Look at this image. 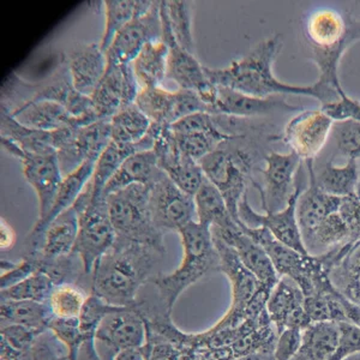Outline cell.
<instances>
[{
  "label": "cell",
  "instance_id": "6da1fadb",
  "mask_svg": "<svg viewBox=\"0 0 360 360\" xmlns=\"http://www.w3.org/2000/svg\"><path fill=\"white\" fill-rule=\"evenodd\" d=\"M283 37L274 35L258 42L249 53L233 60L226 68H205V75L215 86H225L254 98H268L273 95H299L317 98L322 105L324 95L316 84L291 86L276 78L273 71L274 62L283 49Z\"/></svg>",
  "mask_w": 360,
  "mask_h": 360
},
{
  "label": "cell",
  "instance_id": "7a4b0ae2",
  "mask_svg": "<svg viewBox=\"0 0 360 360\" xmlns=\"http://www.w3.org/2000/svg\"><path fill=\"white\" fill-rule=\"evenodd\" d=\"M164 255L152 246L115 240L93 268L91 293L113 307H135L141 288Z\"/></svg>",
  "mask_w": 360,
  "mask_h": 360
},
{
  "label": "cell",
  "instance_id": "3957f363",
  "mask_svg": "<svg viewBox=\"0 0 360 360\" xmlns=\"http://www.w3.org/2000/svg\"><path fill=\"white\" fill-rule=\"evenodd\" d=\"M305 39L319 69L315 84L326 103L347 96L340 82V63L345 52L360 40V21L333 8H319L307 18Z\"/></svg>",
  "mask_w": 360,
  "mask_h": 360
},
{
  "label": "cell",
  "instance_id": "277c9868",
  "mask_svg": "<svg viewBox=\"0 0 360 360\" xmlns=\"http://www.w3.org/2000/svg\"><path fill=\"white\" fill-rule=\"evenodd\" d=\"M183 244V259L171 274L156 275L150 278L155 287L158 300L172 315L180 295L207 275L219 271L220 258L214 244L210 226L193 221L178 232Z\"/></svg>",
  "mask_w": 360,
  "mask_h": 360
},
{
  "label": "cell",
  "instance_id": "5b68a950",
  "mask_svg": "<svg viewBox=\"0 0 360 360\" xmlns=\"http://www.w3.org/2000/svg\"><path fill=\"white\" fill-rule=\"evenodd\" d=\"M115 240L152 246L165 254L164 233L153 222L149 188L134 184L106 196Z\"/></svg>",
  "mask_w": 360,
  "mask_h": 360
},
{
  "label": "cell",
  "instance_id": "8992f818",
  "mask_svg": "<svg viewBox=\"0 0 360 360\" xmlns=\"http://www.w3.org/2000/svg\"><path fill=\"white\" fill-rule=\"evenodd\" d=\"M214 244L220 258L219 271L229 278L232 292L229 310L215 326L237 327L250 316L257 315L266 310V300L273 288L259 283L258 278L243 264L237 252L231 246L217 238H214Z\"/></svg>",
  "mask_w": 360,
  "mask_h": 360
},
{
  "label": "cell",
  "instance_id": "52a82bcc",
  "mask_svg": "<svg viewBox=\"0 0 360 360\" xmlns=\"http://www.w3.org/2000/svg\"><path fill=\"white\" fill-rule=\"evenodd\" d=\"M78 215V236L74 252L81 258L86 275L115 243V231L106 196H93L90 181L72 205Z\"/></svg>",
  "mask_w": 360,
  "mask_h": 360
},
{
  "label": "cell",
  "instance_id": "ba28073f",
  "mask_svg": "<svg viewBox=\"0 0 360 360\" xmlns=\"http://www.w3.org/2000/svg\"><path fill=\"white\" fill-rule=\"evenodd\" d=\"M231 141L203 158L200 165L205 178L221 193L231 215L238 220V208L246 196V186L251 180L255 159L249 150L232 147Z\"/></svg>",
  "mask_w": 360,
  "mask_h": 360
},
{
  "label": "cell",
  "instance_id": "9c48e42d",
  "mask_svg": "<svg viewBox=\"0 0 360 360\" xmlns=\"http://www.w3.org/2000/svg\"><path fill=\"white\" fill-rule=\"evenodd\" d=\"M111 141V123L107 120L53 131L54 149L63 176H69L86 161L96 162Z\"/></svg>",
  "mask_w": 360,
  "mask_h": 360
},
{
  "label": "cell",
  "instance_id": "30bf717a",
  "mask_svg": "<svg viewBox=\"0 0 360 360\" xmlns=\"http://www.w3.org/2000/svg\"><path fill=\"white\" fill-rule=\"evenodd\" d=\"M1 147L10 155L21 161L25 179L35 190L39 200V217L37 222L44 221L52 209L64 179L58 161L57 152L45 154L25 152L13 141L5 137H1Z\"/></svg>",
  "mask_w": 360,
  "mask_h": 360
},
{
  "label": "cell",
  "instance_id": "8fae6325",
  "mask_svg": "<svg viewBox=\"0 0 360 360\" xmlns=\"http://www.w3.org/2000/svg\"><path fill=\"white\" fill-rule=\"evenodd\" d=\"M146 342L147 326L137 304L108 314L95 334L96 351L103 360H113L120 351L142 348Z\"/></svg>",
  "mask_w": 360,
  "mask_h": 360
},
{
  "label": "cell",
  "instance_id": "7c38bea8",
  "mask_svg": "<svg viewBox=\"0 0 360 360\" xmlns=\"http://www.w3.org/2000/svg\"><path fill=\"white\" fill-rule=\"evenodd\" d=\"M149 205L154 225L164 234L179 232L184 226L196 221L193 196L178 188L164 171L149 186Z\"/></svg>",
  "mask_w": 360,
  "mask_h": 360
},
{
  "label": "cell",
  "instance_id": "4fadbf2b",
  "mask_svg": "<svg viewBox=\"0 0 360 360\" xmlns=\"http://www.w3.org/2000/svg\"><path fill=\"white\" fill-rule=\"evenodd\" d=\"M136 105L152 123L161 125H172L197 112L209 113L208 106L195 91L184 89L169 91L161 86L141 88Z\"/></svg>",
  "mask_w": 360,
  "mask_h": 360
},
{
  "label": "cell",
  "instance_id": "5bb4252c",
  "mask_svg": "<svg viewBox=\"0 0 360 360\" xmlns=\"http://www.w3.org/2000/svg\"><path fill=\"white\" fill-rule=\"evenodd\" d=\"M139 90L131 64H108L101 82L90 95L98 120L110 122L120 110L136 103Z\"/></svg>",
  "mask_w": 360,
  "mask_h": 360
},
{
  "label": "cell",
  "instance_id": "9a60e30c",
  "mask_svg": "<svg viewBox=\"0 0 360 360\" xmlns=\"http://www.w3.org/2000/svg\"><path fill=\"white\" fill-rule=\"evenodd\" d=\"M214 238L231 246L237 252L243 264L258 278L259 283L274 288L278 276L273 263L262 246L248 236L232 215L212 226Z\"/></svg>",
  "mask_w": 360,
  "mask_h": 360
},
{
  "label": "cell",
  "instance_id": "2e32d148",
  "mask_svg": "<svg viewBox=\"0 0 360 360\" xmlns=\"http://www.w3.org/2000/svg\"><path fill=\"white\" fill-rule=\"evenodd\" d=\"M300 193L302 186L295 185V193L283 210L276 213L266 214L255 212L248 201V197L245 196L239 203L238 219L250 229L266 227L278 242L298 251L300 254L309 255L304 245L303 237L297 219V203Z\"/></svg>",
  "mask_w": 360,
  "mask_h": 360
},
{
  "label": "cell",
  "instance_id": "e0dca14e",
  "mask_svg": "<svg viewBox=\"0 0 360 360\" xmlns=\"http://www.w3.org/2000/svg\"><path fill=\"white\" fill-rule=\"evenodd\" d=\"M266 167L262 169L264 188L256 184L261 193L262 208L266 213L283 210L295 193V174L302 165V160L293 152L270 153L264 158Z\"/></svg>",
  "mask_w": 360,
  "mask_h": 360
},
{
  "label": "cell",
  "instance_id": "ac0fdd59",
  "mask_svg": "<svg viewBox=\"0 0 360 360\" xmlns=\"http://www.w3.org/2000/svg\"><path fill=\"white\" fill-rule=\"evenodd\" d=\"M334 123L322 110L300 112L285 127L283 142L304 162L314 161L332 135Z\"/></svg>",
  "mask_w": 360,
  "mask_h": 360
},
{
  "label": "cell",
  "instance_id": "d6986e66",
  "mask_svg": "<svg viewBox=\"0 0 360 360\" xmlns=\"http://www.w3.org/2000/svg\"><path fill=\"white\" fill-rule=\"evenodd\" d=\"M161 39L162 23L160 16V1H154L148 13L134 18L115 35L106 51L108 64H131L148 42Z\"/></svg>",
  "mask_w": 360,
  "mask_h": 360
},
{
  "label": "cell",
  "instance_id": "ffe728a7",
  "mask_svg": "<svg viewBox=\"0 0 360 360\" xmlns=\"http://www.w3.org/2000/svg\"><path fill=\"white\" fill-rule=\"evenodd\" d=\"M305 295L292 278L283 276L270 292L266 311L278 334L287 328L305 329L311 324L305 311Z\"/></svg>",
  "mask_w": 360,
  "mask_h": 360
},
{
  "label": "cell",
  "instance_id": "44dd1931",
  "mask_svg": "<svg viewBox=\"0 0 360 360\" xmlns=\"http://www.w3.org/2000/svg\"><path fill=\"white\" fill-rule=\"evenodd\" d=\"M65 63L75 89L86 96L94 93L108 66L106 52L95 42L75 45L66 54Z\"/></svg>",
  "mask_w": 360,
  "mask_h": 360
},
{
  "label": "cell",
  "instance_id": "7402d4cb",
  "mask_svg": "<svg viewBox=\"0 0 360 360\" xmlns=\"http://www.w3.org/2000/svg\"><path fill=\"white\" fill-rule=\"evenodd\" d=\"M217 86V98L212 106L213 115H224L229 118H250L273 115L274 112L292 113L303 110L302 107L293 106L283 100L254 98L225 86Z\"/></svg>",
  "mask_w": 360,
  "mask_h": 360
},
{
  "label": "cell",
  "instance_id": "603a6c76",
  "mask_svg": "<svg viewBox=\"0 0 360 360\" xmlns=\"http://www.w3.org/2000/svg\"><path fill=\"white\" fill-rule=\"evenodd\" d=\"M8 112L22 125L40 131L53 132L65 127L88 125L82 119L70 115L69 111L60 103L49 100L28 101L13 111Z\"/></svg>",
  "mask_w": 360,
  "mask_h": 360
},
{
  "label": "cell",
  "instance_id": "cb8c5ba5",
  "mask_svg": "<svg viewBox=\"0 0 360 360\" xmlns=\"http://www.w3.org/2000/svg\"><path fill=\"white\" fill-rule=\"evenodd\" d=\"M309 185L302 191L297 203V219L302 237L312 232L326 217L338 213L341 205L340 197L326 193L317 186L315 181L314 161H307Z\"/></svg>",
  "mask_w": 360,
  "mask_h": 360
},
{
  "label": "cell",
  "instance_id": "d4e9b609",
  "mask_svg": "<svg viewBox=\"0 0 360 360\" xmlns=\"http://www.w3.org/2000/svg\"><path fill=\"white\" fill-rule=\"evenodd\" d=\"M77 236V212L71 207L47 227L42 236L39 254L37 257L29 259H57L69 256L74 252Z\"/></svg>",
  "mask_w": 360,
  "mask_h": 360
},
{
  "label": "cell",
  "instance_id": "484cf974",
  "mask_svg": "<svg viewBox=\"0 0 360 360\" xmlns=\"http://www.w3.org/2000/svg\"><path fill=\"white\" fill-rule=\"evenodd\" d=\"M161 172L162 171L160 169L153 150L136 153L125 160V162L107 183L103 195L108 196L134 184L146 185L149 188Z\"/></svg>",
  "mask_w": 360,
  "mask_h": 360
},
{
  "label": "cell",
  "instance_id": "4316f807",
  "mask_svg": "<svg viewBox=\"0 0 360 360\" xmlns=\"http://www.w3.org/2000/svg\"><path fill=\"white\" fill-rule=\"evenodd\" d=\"M339 323L315 322L303 329L302 344L291 360H330L339 344Z\"/></svg>",
  "mask_w": 360,
  "mask_h": 360
},
{
  "label": "cell",
  "instance_id": "83f0119b",
  "mask_svg": "<svg viewBox=\"0 0 360 360\" xmlns=\"http://www.w3.org/2000/svg\"><path fill=\"white\" fill-rule=\"evenodd\" d=\"M169 49L162 40H153L144 46L135 60L132 69L141 88H155L161 86L167 77Z\"/></svg>",
  "mask_w": 360,
  "mask_h": 360
},
{
  "label": "cell",
  "instance_id": "f1b7e54d",
  "mask_svg": "<svg viewBox=\"0 0 360 360\" xmlns=\"http://www.w3.org/2000/svg\"><path fill=\"white\" fill-rule=\"evenodd\" d=\"M315 181L323 193L332 196L344 197L358 195L360 169L356 160H347L344 166H336L327 161L319 172L315 171Z\"/></svg>",
  "mask_w": 360,
  "mask_h": 360
},
{
  "label": "cell",
  "instance_id": "f546056e",
  "mask_svg": "<svg viewBox=\"0 0 360 360\" xmlns=\"http://www.w3.org/2000/svg\"><path fill=\"white\" fill-rule=\"evenodd\" d=\"M1 324H18L35 330H49L53 311L49 303L30 300H1Z\"/></svg>",
  "mask_w": 360,
  "mask_h": 360
},
{
  "label": "cell",
  "instance_id": "4dcf8cb0",
  "mask_svg": "<svg viewBox=\"0 0 360 360\" xmlns=\"http://www.w3.org/2000/svg\"><path fill=\"white\" fill-rule=\"evenodd\" d=\"M1 137L13 141L22 150L34 154L56 152L53 132L40 131L22 125L13 115L1 108Z\"/></svg>",
  "mask_w": 360,
  "mask_h": 360
},
{
  "label": "cell",
  "instance_id": "1f68e13d",
  "mask_svg": "<svg viewBox=\"0 0 360 360\" xmlns=\"http://www.w3.org/2000/svg\"><path fill=\"white\" fill-rule=\"evenodd\" d=\"M154 1H134V0H106L103 1L106 25L100 42L101 49L106 52L115 35L137 16L148 13Z\"/></svg>",
  "mask_w": 360,
  "mask_h": 360
},
{
  "label": "cell",
  "instance_id": "d6a6232c",
  "mask_svg": "<svg viewBox=\"0 0 360 360\" xmlns=\"http://www.w3.org/2000/svg\"><path fill=\"white\" fill-rule=\"evenodd\" d=\"M139 152H141L139 143L122 144L111 141L95 164L93 178L90 179L93 196L103 195L107 183L125 162V160Z\"/></svg>",
  "mask_w": 360,
  "mask_h": 360
},
{
  "label": "cell",
  "instance_id": "836d02e7",
  "mask_svg": "<svg viewBox=\"0 0 360 360\" xmlns=\"http://www.w3.org/2000/svg\"><path fill=\"white\" fill-rule=\"evenodd\" d=\"M112 141L122 144L139 143L150 129L152 122L136 103L125 107L110 120Z\"/></svg>",
  "mask_w": 360,
  "mask_h": 360
},
{
  "label": "cell",
  "instance_id": "e575fe53",
  "mask_svg": "<svg viewBox=\"0 0 360 360\" xmlns=\"http://www.w3.org/2000/svg\"><path fill=\"white\" fill-rule=\"evenodd\" d=\"M329 276L340 293L360 307V243L333 268Z\"/></svg>",
  "mask_w": 360,
  "mask_h": 360
},
{
  "label": "cell",
  "instance_id": "d590c367",
  "mask_svg": "<svg viewBox=\"0 0 360 360\" xmlns=\"http://www.w3.org/2000/svg\"><path fill=\"white\" fill-rule=\"evenodd\" d=\"M237 136L224 131L221 127L210 131L176 134L180 150L198 162L210 153L215 152L222 144L236 139Z\"/></svg>",
  "mask_w": 360,
  "mask_h": 360
},
{
  "label": "cell",
  "instance_id": "8d00e7d4",
  "mask_svg": "<svg viewBox=\"0 0 360 360\" xmlns=\"http://www.w3.org/2000/svg\"><path fill=\"white\" fill-rule=\"evenodd\" d=\"M193 200L196 205L197 222L202 225L212 227L231 215L221 193L207 178L203 180Z\"/></svg>",
  "mask_w": 360,
  "mask_h": 360
},
{
  "label": "cell",
  "instance_id": "74e56055",
  "mask_svg": "<svg viewBox=\"0 0 360 360\" xmlns=\"http://www.w3.org/2000/svg\"><path fill=\"white\" fill-rule=\"evenodd\" d=\"M167 15L168 23L172 30L176 44L190 53L195 54V41L193 35V13L188 1L174 0L162 1Z\"/></svg>",
  "mask_w": 360,
  "mask_h": 360
},
{
  "label": "cell",
  "instance_id": "f35d334b",
  "mask_svg": "<svg viewBox=\"0 0 360 360\" xmlns=\"http://www.w3.org/2000/svg\"><path fill=\"white\" fill-rule=\"evenodd\" d=\"M54 290H56V285L53 281L47 275L37 271L15 286L1 290L0 299L1 300H30V302H39V303H49V299L53 295Z\"/></svg>",
  "mask_w": 360,
  "mask_h": 360
},
{
  "label": "cell",
  "instance_id": "ab89813d",
  "mask_svg": "<svg viewBox=\"0 0 360 360\" xmlns=\"http://www.w3.org/2000/svg\"><path fill=\"white\" fill-rule=\"evenodd\" d=\"M88 295L82 288L74 285L56 287L53 295L49 299V307L54 317L71 319L79 317Z\"/></svg>",
  "mask_w": 360,
  "mask_h": 360
},
{
  "label": "cell",
  "instance_id": "60d3db41",
  "mask_svg": "<svg viewBox=\"0 0 360 360\" xmlns=\"http://www.w3.org/2000/svg\"><path fill=\"white\" fill-rule=\"evenodd\" d=\"M165 173L178 188L191 196L196 195L203 180L205 179V173L200 162L185 155L184 153L176 164Z\"/></svg>",
  "mask_w": 360,
  "mask_h": 360
},
{
  "label": "cell",
  "instance_id": "b9f144b4",
  "mask_svg": "<svg viewBox=\"0 0 360 360\" xmlns=\"http://www.w3.org/2000/svg\"><path fill=\"white\" fill-rule=\"evenodd\" d=\"M118 309L119 307H113L111 304L106 303L98 295H93V293L88 295L82 312L78 317L83 336H84V344L95 342V334H96L98 326L103 322V319L108 314H111Z\"/></svg>",
  "mask_w": 360,
  "mask_h": 360
},
{
  "label": "cell",
  "instance_id": "7bdbcfd3",
  "mask_svg": "<svg viewBox=\"0 0 360 360\" xmlns=\"http://www.w3.org/2000/svg\"><path fill=\"white\" fill-rule=\"evenodd\" d=\"M49 329L68 348L70 359L77 360L79 351L84 344V336L81 329L79 319L53 317L49 322Z\"/></svg>",
  "mask_w": 360,
  "mask_h": 360
},
{
  "label": "cell",
  "instance_id": "ee69618b",
  "mask_svg": "<svg viewBox=\"0 0 360 360\" xmlns=\"http://www.w3.org/2000/svg\"><path fill=\"white\" fill-rule=\"evenodd\" d=\"M332 136L340 155L347 160L360 159V123L352 120L335 122Z\"/></svg>",
  "mask_w": 360,
  "mask_h": 360
},
{
  "label": "cell",
  "instance_id": "f6af8a7d",
  "mask_svg": "<svg viewBox=\"0 0 360 360\" xmlns=\"http://www.w3.org/2000/svg\"><path fill=\"white\" fill-rule=\"evenodd\" d=\"M339 344L330 360H344L360 353V327L348 322L339 323Z\"/></svg>",
  "mask_w": 360,
  "mask_h": 360
},
{
  "label": "cell",
  "instance_id": "bcb514c9",
  "mask_svg": "<svg viewBox=\"0 0 360 360\" xmlns=\"http://www.w3.org/2000/svg\"><path fill=\"white\" fill-rule=\"evenodd\" d=\"M35 273H37V266L33 259L22 258L20 263H8V261H5V262L1 261L0 287H1V290H5L8 287L15 286Z\"/></svg>",
  "mask_w": 360,
  "mask_h": 360
},
{
  "label": "cell",
  "instance_id": "7dc6e473",
  "mask_svg": "<svg viewBox=\"0 0 360 360\" xmlns=\"http://www.w3.org/2000/svg\"><path fill=\"white\" fill-rule=\"evenodd\" d=\"M217 127H220V125L217 123V115H209L207 112H197L171 125L174 134L210 131Z\"/></svg>",
  "mask_w": 360,
  "mask_h": 360
},
{
  "label": "cell",
  "instance_id": "c3c4849f",
  "mask_svg": "<svg viewBox=\"0 0 360 360\" xmlns=\"http://www.w3.org/2000/svg\"><path fill=\"white\" fill-rule=\"evenodd\" d=\"M147 360H179V348L172 342L147 329V342L143 346Z\"/></svg>",
  "mask_w": 360,
  "mask_h": 360
},
{
  "label": "cell",
  "instance_id": "681fc988",
  "mask_svg": "<svg viewBox=\"0 0 360 360\" xmlns=\"http://www.w3.org/2000/svg\"><path fill=\"white\" fill-rule=\"evenodd\" d=\"M321 110L329 115L334 122L352 120L360 123V103L348 96L339 98L334 103L322 105Z\"/></svg>",
  "mask_w": 360,
  "mask_h": 360
},
{
  "label": "cell",
  "instance_id": "f907efd6",
  "mask_svg": "<svg viewBox=\"0 0 360 360\" xmlns=\"http://www.w3.org/2000/svg\"><path fill=\"white\" fill-rule=\"evenodd\" d=\"M340 217H342L352 236L353 243H360V198L358 195L341 198L339 209Z\"/></svg>",
  "mask_w": 360,
  "mask_h": 360
},
{
  "label": "cell",
  "instance_id": "816d5d0a",
  "mask_svg": "<svg viewBox=\"0 0 360 360\" xmlns=\"http://www.w3.org/2000/svg\"><path fill=\"white\" fill-rule=\"evenodd\" d=\"M303 330L298 328H287L278 335L274 356L276 360H291L298 352L302 344Z\"/></svg>",
  "mask_w": 360,
  "mask_h": 360
},
{
  "label": "cell",
  "instance_id": "f5cc1de1",
  "mask_svg": "<svg viewBox=\"0 0 360 360\" xmlns=\"http://www.w3.org/2000/svg\"><path fill=\"white\" fill-rule=\"evenodd\" d=\"M113 360H147L144 348H132V349H124L115 354Z\"/></svg>",
  "mask_w": 360,
  "mask_h": 360
},
{
  "label": "cell",
  "instance_id": "db71d44e",
  "mask_svg": "<svg viewBox=\"0 0 360 360\" xmlns=\"http://www.w3.org/2000/svg\"><path fill=\"white\" fill-rule=\"evenodd\" d=\"M15 242V232L11 229V226L8 225V222L1 219V250L10 249L13 248Z\"/></svg>",
  "mask_w": 360,
  "mask_h": 360
},
{
  "label": "cell",
  "instance_id": "11a10c76",
  "mask_svg": "<svg viewBox=\"0 0 360 360\" xmlns=\"http://www.w3.org/2000/svg\"><path fill=\"white\" fill-rule=\"evenodd\" d=\"M237 360H276L274 352H255Z\"/></svg>",
  "mask_w": 360,
  "mask_h": 360
},
{
  "label": "cell",
  "instance_id": "9f6ffc18",
  "mask_svg": "<svg viewBox=\"0 0 360 360\" xmlns=\"http://www.w3.org/2000/svg\"><path fill=\"white\" fill-rule=\"evenodd\" d=\"M344 360H360V353L359 354H354V356H348L346 359Z\"/></svg>",
  "mask_w": 360,
  "mask_h": 360
},
{
  "label": "cell",
  "instance_id": "6f0895ef",
  "mask_svg": "<svg viewBox=\"0 0 360 360\" xmlns=\"http://www.w3.org/2000/svg\"><path fill=\"white\" fill-rule=\"evenodd\" d=\"M59 360H71V359H70L69 354H68V356H63V358H60V359H59Z\"/></svg>",
  "mask_w": 360,
  "mask_h": 360
},
{
  "label": "cell",
  "instance_id": "680465c9",
  "mask_svg": "<svg viewBox=\"0 0 360 360\" xmlns=\"http://www.w3.org/2000/svg\"><path fill=\"white\" fill-rule=\"evenodd\" d=\"M358 196H359V198H360V184H359V188H358Z\"/></svg>",
  "mask_w": 360,
  "mask_h": 360
}]
</instances>
